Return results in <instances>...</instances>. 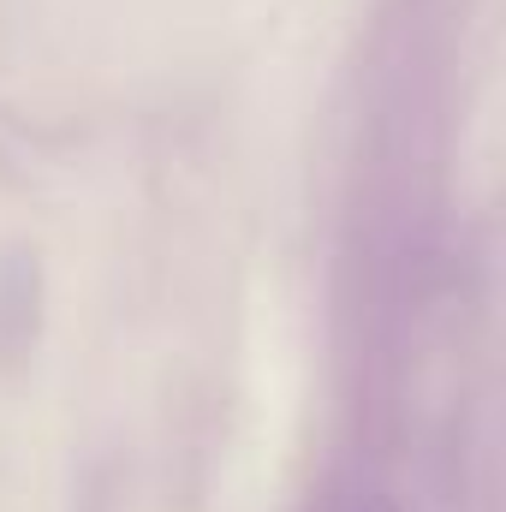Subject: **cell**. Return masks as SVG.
I'll list each match as a JSON object with an SVG mask.
<instances>
[]
</instances>
